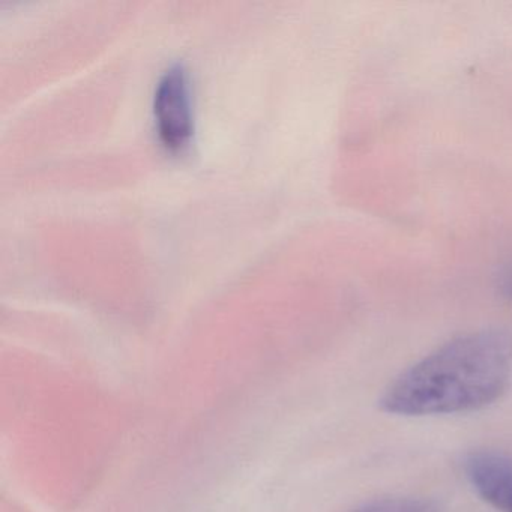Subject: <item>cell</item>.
Segmentation results:
<instances>
[{"mask_svg": "<svg viewBox=\"0 0 512 512\" xmlns=\"http://www.w3.org/2000/svg\"><path fill=\"white\" fill-rule=\"evenodd\" d=\"M511 377L512 335L484 329L425 356L386 389L380 404L398 416L475 412L499 400Z\"/></svg>", "mask_w": 512, "mask_h": 512, "instance_id": "6da1fadb", "label": "cell"}, {"mask_svg": "<svg viewBox=\"0 0 512 512\" xmlns=\"http://www.w3.org/2000/svg\"><path fill=\"white\" fill-rule=\"evenodd\" d=\"M154 113L163 145L175 152L187 148L194 130L193 110L187 74L179 65L161 77L155 91Z\"/></svg>", "mask_w": 512, "mask_h": 512, "instance_id": "7a4b0ae2", "label": "cell"}, {"mask_svg": "<svg viewBox=\"0 0 512 512\" xmlns=\"http://www.w3.org/2000/svg\"><path fill=\"white\" fill-rule=\"evenodd\" d=\"M476 493L500 512H512V458L499 452H478L466 463Z\"/></svg>", "mask_w": 512, "mask_h": 512, "instance_id": "3957f363", "label": "cell"}, {"mask_svg": "<svg viewBox=\"0 0 512 512\" xmlns=\"http://www.w3.org/2000/svg\"><path fill=\"white\" fill-rule=\"evenodd\" d=\"M365 512H439V509L425 500L392 499L374 503Z\"/></svg>", "mask_w": 512, "mask_h": 512, "instance_id": "277c9868", "label": "cell"}, {"mask_svg": "<svg viewBox=\"0 0 512 512\" xmlns=\"http://www.w3.org/2000/svg\"><path fill=\"white\" fill-rule=\"evenodd\" d=\"M497 283H499V289L502 295L505 296L509 302H512V259L508 260V262L502 266V269H500Z\"/></svg>", "mask_w": 512, "mask_h": 512, "instance_id": "5b68a950", "label": "cell"}]
</instances>
